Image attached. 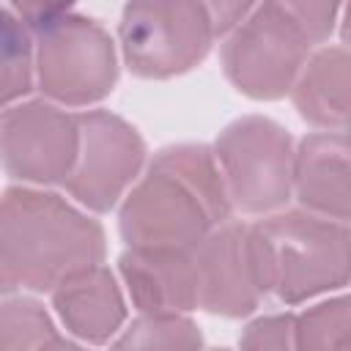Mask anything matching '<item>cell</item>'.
Instances as JSON below:
<instances>
[{"instance_id":"1","label":"cell","mask_w":351,"mask_h":351,"mask_svg":"<svg viewBox=\"0 0 351 351\" xmlns=\"http://www.w3.org/2000/svg\"><path fill=\"white\" fill-rule=\"evenodd\" d=\"M230 197L206 145L162 148L121 208L129 247L192 252L217 225L228 222Z\"/></svg>"},{"instance_id":"2","label":"cell","mask_w":351,"mask_h":351,"mask_svg":"<svg viewBox=\"0 0 351 351\" xmlns=\"http://www.w3.org/2000/svg\"><path fill=\"white\" fill-rule=\"evenodd\" d=\"M101 225L60 195L11 186L0 195V293L19 285L52 291L66 277L99 266Z\"/></svg>"},{"instance_id":"3","label":"cell","mask_w":351,"mask_h":351,"mask_svg":"<svg viewBox=\"0 0 351 351\" xmlns=\"http://www.w3.org/2000/svg\"><path fill=\"white\" fill-rule=\"evenodd\" d=\"M335 3H263L230 30L222 47L228 80L247 96L277 99L293 88L313 47L337 16Z\"/></svg>"},{"instance_id":"4","label":"cell","mask_w":351,"mask_h":351,"mask_svg":"<svg viewBox=\"0 0 351 351\" xmlns=\"http://www.w3.org/2000/svg\"><path fill=\"white\" fill-rule=\"evenodd\" d=\"M247 233L261 291L277 293L285 304L348 282L351 241L343 222L302 208L269 214Z\"/></svg>"},{"instance_id":"5","label":"cell","mask_w":351,"mask_h":351,"mask_svg":"<svg viewBox=\"0 0 351 351\" xmlns=\"http://www.w3.org/2000/svg\"><path fill=\"white\" fill-rule=\"evenodd\" d=\"M36 38V71L47 96L66 104H90L115 85V47L101 25L55 3L14 5Z\"/></svg>"},{"instance_id":"6","label":"cell","mask_w":351,"mask_h":351,"mask_svg":"<svg viewBox=\"0 0 351 351\" xmlns=\"http://www.w3.org/2000/svg\"><path fill=\"white\" fill-rule=\"evenodd\" d=\"M219 165L230 206L247 214H269L291 197L293 143L291 134L269 118H239L217 140Z\"/></svg>"},{"instance_id":"7","label":"cell","mask_w":351,"mask_h":351,"mask_svg":"<svg viewBox=\"0 0 351 351\" xmlns=\"http://www.w3.org/2000/svg\"><path fill=\"white\" fill-rule=\"evenodd\" d=\"M217 38L203 3H129L121 14V49L140 77H173L206 58Z\"/></svg>"},{"instance_id":"8","label":"cell","mask_w":351,"mask_h":351,"mask_svg":"<svg viewBox=\"0 0 351 351\" xmlns=\"http://www.w3.org/2000/svg\"><path fill=\"white\" fill-rule=\"evenodd\" d=\"M77 115L47 101L0 107V165L30 184L66 181L77 159Z\"/></svg>"},{"instance_id":"9","label":"cell","mask_w":351,"mask_h":351,"mask_svg":"<svg viewBox=\"0 0 351 351\" xmlns=\"http://www.w3.org/2000/svg\"><path fill=\"white\" fill-rule=\"evenodd\" d=\"M77 159L63 184L82 206L107 211L134 181L145 145L126 121L107 110H88L77 115Z\"/></svg>"},{"instance_id":"10","label":"cell","mask_w":351,"mask_h":351,"mask_svg":"<svg viewBox=\"0 0 351 351\" xmlns=\"http://www.w3.org/2000/svg\"><path fill=\"white\" fill-rule=\"evenodd\" d=\"M192 266L197 285V307L230 318L247 315L258 307L263 291L258 282L247 225H217L192 250Z\"/></svg>"},{"instance_id":"11","label":"cell","mask_w":351,"mask_h":351,"mask_svg":"<svg viewBox=\"0 0 351 351\" xmlns=\"http://www.w3.org/2000/svg\"><path fill=\"white\" fill-rule=\"evenodd\" d=\"M291 192L304 211L348 225V137L346 132H313L293 151Z\"/></svg>"},{"instance_id":"12","label":"cell","mask_w":351,"mask_h":351,"mask_svg":"<svg viewBox=\"0 0 351 351\" xmlns=\"http://www.w3.org/2000/svg\"><path fill=\"white\" fill-rule=\"evenodd\" d=\"M118 263L143 315H184L197 307L192 252L129 247Z\"/></svg>"},{"instance_id":"13","label":"cell","mask_w":351,"mask_h":351,"mask_svg":"<svg viewBox=\"0 0 351 351\" xmlns=\"http://www.w3.org/2000/svg\"><path fill=\"white\" fill-rule=\"evenodd\" d=\"M52 302L63 324L88 343L110 340L123 324V299L115 277L104 266L82 269L52 288Z\"/></svg>"},{"instance_id":"14","label":"cell","mask_w":351,"mask_h":351,"mask_svg":"<svg viewBox=\"0 0 351 351\" xmlns=\"http://www.w3.org/2000/svg\"><path fill=\"white\" fill-rule=\"evenodd\" d=\"M293 101L304 121L321 132H346L348 126V49L324 47L307 58L296 82Z\"/></svg>"},{"instance_id":"15","label":"cell","mask_w":351,"mask_h":351,"mask_svg":"<svg viewBox=\"0 0 351 351\" xmlns=\"http://www.w3.org/2000/svg\"><path fill=\"white\" fill-rule=\"evenodd\" d=\"M36 44L14 8L0 5V107L33 88Z\"/></svg>"},{"instance_id":"16","label":"cell","mask_w":351,"mask_h":351,"mask_svg":"<svg viewBox=\"0 0 351 351\" xmlns=\"http://www.w3.org/2000/svg\"><path fill=\"white\" fill-rule=\"evenodd\" d=\"M203 335L186 315H140L110 351H200Z\"/></svg>"},{"instance_id":"17","label":"cell","mask_w":351,"mask_h":351,"mask_svg":"<svg viewBox=\"0 0 351 351\" xmlns=\"http://www.w3.org/2000/svg\"><path fill=\"white\" fill-rule=\"evenodd\" d=\"M293 337L299 351H348V299L337 296L293 315Z\"/></svg>"},{"instance_id":"18","label":"cell","mask_w":351,"mask_h":351,"mask_svg":"<svg viewBox=\"0 0 351 351\" xmlns=\"http://www.w3.org/2000/svg\"><path fill=\"white\" fill-rule=\"evenodd\" d=\"M58 337L38 302L11 299L0 304V351H41Z\"/></svg>"},{"instance_id":"19","label":"cell","mask_w":351,"mask_h":351,"mask_svg":"<svg viewBox=\"0 0 351 351\" xmlns=\"http://www.w3.org/2000/svg\"><path fill=\"white\" fill-rule=\"evenodd\" d=\"M241 351H299L293 337V315H266L247 326Z\"/></svg>"},{"instance_id":"20","label":"cell","mask_w":351,"mask_h":351,"mask_svg":"<svg viewBox=\"0 0 351 351\" xmlns=\"http://www.w3.org/2000/svg\"><path fill=\"white\" fill-rule=\"evenodd\" d=\"M41 351H88V348H82V346H77V343H69V340H63V337H52Z\"/></svg>"},{"instance_id":"21","label":"cell","mask_w":351,"mask_h":351,"mask_svg":"<svg viewBox=\"0 0 351 351\" xmlns=\"http://www.w3.org/2000/svg\"><path fill=\"white\" fill-rule=\"evenodd\" d=\"M214 351H228V348H214Z\"/></svg>"}]
</instances>
